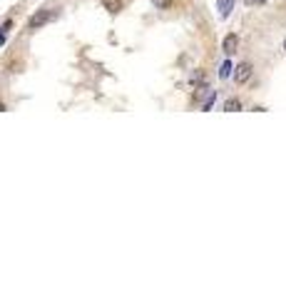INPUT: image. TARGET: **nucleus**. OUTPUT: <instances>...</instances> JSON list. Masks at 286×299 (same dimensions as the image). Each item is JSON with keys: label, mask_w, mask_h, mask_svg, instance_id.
<instances>
[{"label": "nucleus", "mask_w": 286, "mask_h": 299, "mask_svg": "<svg viewBox=\"0 0 286 299\" xmlns=\"http://www.w3.org/2000/svg\"><path fill=\"white\" fill-rule=\"evenodd\" d=\"M236 48H239V37H236L234 33H229V35L224 37V42H222V50H224L227 55H232Z\"/></svg>", "instance_id": "nucleus-3"}, {"label": "nucleus", "mask_w": 286, "mask_h": 299, "mask_svg": "<svg viewBox=\"0 0 286 299\" xmlns=\"http://www.w3.org/2000/svg\"><path fill=\"white\" fill-rule=\"evenodd\" d=\"M251 3H264V0H251Z\"/></svg>", "instance_id": "nucleus-10"}, {"label": "nucleus", "mask_w": 286, "mask_h": 299, "mask_svg": "<svg viewBox=\"0 0 286 299\" xmlns=\"http://www.w3.org/2000/svg\"><path fill=\"white\" fill-rule=\"evenodd\" d=\"M214 100H216V93H209V97H207V100H204V105H202V110H204V112H209V110H212Z\"/></svg>", "instance_id": "nucleus-8"}, {"label": "nucleus", "mask_w": 286, "mask_h": 299, "mask_svg": "<svg viewBox=\"0 0 286 299\" xmlns=\"http://www.w3.org/2000/svg\"><path fill=\"white\" fill-rule=\"evenodd\" d=\"M232 70H234V68H232V62L227 60L224 65H222V70H219V77H229V75H232Z\"/></svg>", "instance_id": "nucleus-9"}, {"label": "nucleus", "mask_w": 286, "mask_h": 299, "mask_svg": "<svg viewBox=\"0 0 286 299\" xmlns=\"http://www.w3.org/2000/svg\"><path fill=\"white\" fill-rule=\"evenodd\" d=\"M251 75H254V65H251V62H239V65L234 68V80H236L239 85L249 82Z\"/></svg>", "instance_id": "nucleus-2"}, {"label": "nucleus", "mask_w": 286, "mask_h": 299, "mask_svg": "<svg viewBox=\"0 0 286 299\" xmlns=\"http://www.w3.org/2000/svg\"><path fill=\"white\" fill-rule=\"evenodd\" d=\"M284 50H286V37H284Z\"/></svg>", "instance_id": "nucleus-11"}, {"label": "nucleus", "mask_w": 286, "mask_h": 299, "mask_svg": "<svg viewBox=\"0 0 286 299\" xmlns=\"http://www.w3.org/2000/svg\"><path fill=\"white\" fill-rule=\"evenodd\" d=\"M105 8H107L109 13H120V8H122V0H105Z\"/></svg>", "instance_id": "nucleus-6"}, {"label": "nucleus", "mask_w": 286, "mask_h": 299, "mask_svg": "<svg viewBox=\"0 0 286 299\" xmlns=\"http://www.w3.org/2000/svg\"><path fill=\"white\" fill-rule=\"evenodd\" d=\"M152 3H155V8H160V10H167V8L174 5V0H152Z\"/></svg>", "instance_id": "nucleus-7"}, {"label": "nucleus", "mask_w": 286, "mask_h": 299, "mask_svg": "<svg viewBox=\"0 0 286 299\" xmlns=\"http://www.w3.org/2000/svg\"><path fill=\"white\" fill-rule=\"evenodd\" d=\"M236 110H241V102H239L236 97H229V100L224 102V112H236Z\"/></svg>", "instance_id": "nucleus-5"}, {"label": "nucleus", "mask_w": 286, "mask_h": 299, "mask_svg": "<svg viewBox=\"0 0 286 299\" xmlns=\"http://www.w3.org/2000/svg\"><path fill=\"white\" fill-rule=\"evenodd\" d=\"M216 8H219V15H222V18H229V13L234 8V0H219Z\"/></svg>", "instance_id": "nucleus-4"}, {"label": "nucleus", "mask_w": 286, "mask_h": 299, "mask_svg": "<svg viewBox=\"0 0 286 299\" xmlns=\"http://www.w3.org/2000/svg\"><path fill=\"white\" fill-rule=\"evenodd\" d=\"M60 15V8H42V10H37L30 20H28V28L30 30H37V28H42V25H48L50 20H55Z\"/></svg>", "instance_id": "nucleus-1"}]
</instances>
